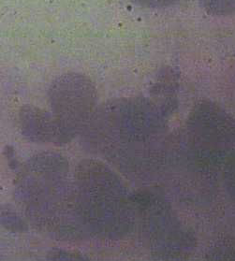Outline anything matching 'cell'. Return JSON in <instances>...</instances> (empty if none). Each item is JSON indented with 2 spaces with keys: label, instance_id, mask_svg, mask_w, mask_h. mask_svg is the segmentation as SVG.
<instances>
[{
  "label": "cell",
  "instance_id": "obj_1",
  "mask_svg": "<svg viewBox=\"0 0 235 261\" xmlns=\"http://www.w3.org/2000/svg\"><path fill=\"white\" fill-rule=\"evenodd\" d=\"M167 112L153 97L111 99L97 108L82 142L122 175L149 182L166 170L171 142Z\"/></svg>",
  "mask_w": 235,
  "mask_h": 261
},
{
  "label": "cell",
  "instance_id": "obj_2",
  "mask_svg": "<svg viewBox=\"0 0 235 261\" xmlns=\"http://www.w3.org/2000/svg\"><path fill=\"white\" fill-rule=\"evenodd\" d=\"M14 197L29 223L47 236L64 242L89 237L78 208L74 176L61 153H37L20 167Z\"/></svg>",
  "mask_w": 235,
  "mask_h": 261
},
{
  "label": "cell",
  "instance_id": "obj_3",
  "mask_svg": "<svg viewBox=\"0 0 235 261\" xmlns=\"http://www.w3.org/2000/svg\"><path fill=\"white\" fill-rule=\"evenodd\" d=\"M73 176L81 218L89 237L118 241L132 233V193L109 165L84 159Z\"/></svg>",
  "mask_w": 235,
  "mask_h": 261
},
{
  "label": "cell",
  "instance_id": "obj_4",
  "mask_svg": "<svg viewBox=\"0 0 235 261\" xmlns=\"http://www.w3.org/2000/svg\"><path fill=\"white\" fill-rule=\"evenodd\" d=\"M133 231L151 255L166 258L177 255L190 243L188 232L165 198L152 188L132 194Z\"/></svg>",
  "mask_w": 235,
  "mask_h": 261
},
{
  "label": "cell",
  "instance_id": "obj_5",
  "mask_svg": "<svg viewBox=\"0 0 235 261\" xmlns=\"http://www.w3.org/2000/svg\"><path fill=\"white\" fill-rule=\"evenodd\" d=\"M97 90L86 75L62 74L48 89L50 113L58 126L60 144L82 136L97 111Z\"/></svg>",
  "mask_w": 235,
  "mask_h": 261
},
{
  "label": "cell",
  "instance_id": "obj_6",
  "mask_svg": "<svg viewBox=\"0 0 235 261\" xmlns=\"http://www.w3.org/2000/svg\"><path fill=\"white\" fill-rule=\"evenodd\" d=\"M18 122L23 137L30 142L60 144L58 126L50 112L25 105L19 111Z\"/></svg>",
  "mask_w": 235,
  "mask_h": 261
},
{
  "label": "cell",
  "instance_id": "obj_7",
  "mask_svg": "<svg viewBox=\"0 0 235 261\" xmlns=\"http://www.w3.org/2000/svg\"><path fill=\"white\" fill-rule=\"evenodd\" d=\"M201 7L213 16H229L235 13V0H200Z\"/></svg>",
  "mask_w": 235,
  "mask_h": 261
},
{
  "label": "cell",
  "instance_id": "obj_8",
  "mask_svg": "<svg viewBox=\"0 0 235 261\" xmlns=\"http://www.w3.org/2000/svg\"><path fill=\"white\" fill-rule=\"evenodd\" d=\"M2 226L12 232H24L28 230V223L16 212L7 207L1 212Z\"/></svg>",
  "mask_w": 235,
  "mask_h": 261
},
{
  "label": "cell",
  "instance_id": "obj_9",
  "mask_svg": "<svg viewBox=\"0 0 235 261\" xmlns=\"http://www.w3.org/2000/svg\"><path fill=\"white\" fill-rule=\"evenodd\" d=\"M133 4L145 9H161L172 6L180 0H129Z\"/></svg>",
  "mask_w": 235,
  "mask_h": 261
},
{
  "label": "cell",
  "instance_id": "obj_10",
  "mask_svg": "<svg viewBox=\"0 0 235 261\" xmlns=\"http://www.w3.org/2000/svg\"><path fill=\"white\" fill-rule=\"evenodd\" d=\"M50 259H58V260H85L88 259L85 255H82L80 253L65 251V250H55L50 254Z\"/></svg>",
  "mask_w": 235,
  "mask_h": 261
}]
</instances>
